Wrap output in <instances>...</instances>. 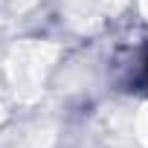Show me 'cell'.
I'll use <instances>...</instances> for the list:
<instances>
[{"instance_id":"cell-1","label":"cell","mask_w":148,"mask_h":148,"mask_svg":"<svg viewBox=\"0 0 148 148\" xmlns=\"http://www.w3.org/2000/svg\"><path fill=\"white\" fill-rule=\"evenodd\" d=\"M145 67H148V64H145Z\"/></svg>"}]
</instances>
